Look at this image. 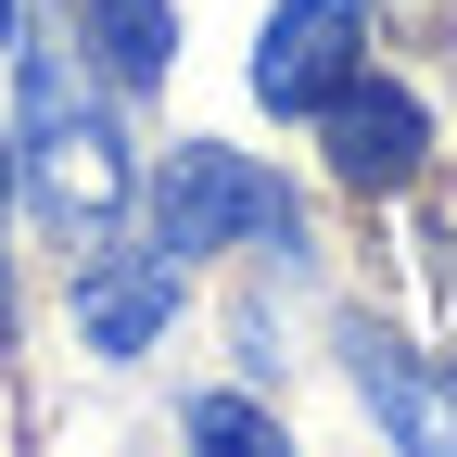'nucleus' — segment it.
Wrapping results in <instances>:
<instances>
[{
  "label": "nucleus",
  "instance_id": "1",
  "mask_svg": "<svg viewBox=\"0 0 457 457\" xmlns=\"http://www.w3.org/2000/svg\"><path fill=\"white\" fill-rule=\"evenodd\" d=\"M13 114H26V179H38V216L64 228V242H102L114 216H128V128H114V102L89 89L77 51L26 38V77H13Z\"/></svg>",
  "mask_w": 457,
  "mask_h": 457
},
{
  "label": "nucleus",
  "instance_id": "2",
  "mask_svg": "<svg viewBox=\"0 0 457 457\" xmlns=\"http://www.w3.org/2000/svg\"><path fill=\"white\" fill-rule=\"evenodd\" d=\"M153 242H165V254H228V242L293 254V204L254 179V153L179 140V153H165V191H153Z\"/></svg>",
  "mask_w": 457,
  "mask_h": 457
},
{
  "label": "nucleus",
  "instance_id": "3",
  "mask_svg": "<svg viewBox=\"0 0 457 457\" xmlns=\"http://www.w3.org/2000/svg\"><path fill=\"white\" fill-rule=\"evenodd\" d=\"M318 153H330V179L343 191H407L420 179V153H432V114L420 89H394V77H356L343 64L318 89Z\"/></svg>",
  "mask_w": 457,
  "mask_h": 457
},
{
  "label": "nucleus",
  "instance_id": "4",
  "mask_svg": "<svg viewBox=\"0 0 457 457\" xmlns=\"http://www.w3.org/2000/svg\"><path fill=\"white\" fill-rule=\"evenodd\" d=\"M369 38V0H279L267 38H254V102L267 114H318V89L356 64Z\"/></svg>",
  "mask_w": 457,
  "mask_h": 457
},
{
  "label": "nucleus",
  "instance_id": "5",
  "mask_svg": "<svg viewBox=\"0 0 457 457\" xmlns=\"http://www.w3.org/2000/svg\"><path fill=\"white\" fill-rule=\"evenodd\" d=\"M165 318H179V254H165V242L77 279V343H89V356H153Z\"/></svg>",
  "mask_w": 457,
  "mask_h": 457
},
{
  "label": "nucleus",
  "instance_id": "6",
  "mask_svg": "<svg viewBox=\"0 0 457 457\" xmlns=\"http://www.w3.org/2000/svg\"><path fill=\"white\" fill-rule=\"evenodd\" d=\"M343 369H356V394L381 407V432H394V445H457V407H445L432 381H420V356H407L394 330L343 318Z\"/></svg>",
  "mask_w": 457,
  "mask_h": 457
},
{
  "label": "nucleus",
  "instance_id": "7",
  "mask_svg": "<svg viewBox=\"0 0 457 457\" xmlns=\"http://www.w3.org/2000/svg\"><path fill=\"white\" fill-rule=\"evenodd\" d=\"M77 38L114 89H165V64H179V13L165 0H77Z\"/></svg>",
  "mask_w": 457,
  "mask_h": 457
},
{
  "label": "nucleus",
  "instance_id": "8",
  "mask_svg": "<svg viewBox=\"0 0 457 457\" xmlns=\"http://www.w3.org/2000/svg\"><path fill=\"white\" fill-rule=\"evenodd\" d=\"M191 445H254V457H279V420L254 407V394H204V407H191Z\"/></svg>",
  "mask_w": 457,
  "mask_h": 457
},
{
  "label": "nucleus",
  "instance_id": "9",
  "mask_svg": "<svg viewBox=\"0 0 457 457\" xmlns=\"http://www.w3.org/2000/svg\"><path fill=\"white\" fill-rule=\"evenodd\" d=\"M0 343H13V254H0Z\"/></svg>",
  "mask_w": 457,
  "mask_h": 457
},
{
  "label": "nucleus",
  "instance_id": "10",
  "mask_svg": "<svg viewBox=\"0 0 457 457\" xmlns=\"http://www.w3.org/2000/svg\"><path fill=\"white\" fill-rule=\"evenodd\" d=\"M13 38H26V13H13V0H0V51H13Z\"/></svg>",
  "mask_w": 457,
  "mask_h": 457
}]
</instances>
